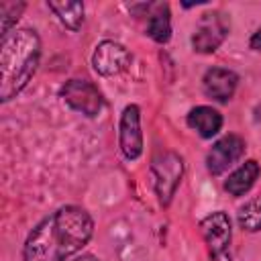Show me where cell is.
Returning a JSON list of instances; mask_svg holds the SVG:
<instances>
[{
  "instance_id": "1",
  "label": "cell",
  "mask_w": 261,
  "mask_h": 261,
  "mask_svg": "<svg viewBox=\"0 0 261 261\" xmlns=\"http://www.w3.org/2000/svg\"><path fill=\"white\" fill-rule=\"evenodd\" d=\"M94 234V220L82 206H61L43 218L27 237L24 261H65L82 251Z\"/></svg>"
},
{
  "instance_id": "2",
  "label": "cell",
  "mask_w": 261,
  "mask_h": 261,
  "mask_svg": "<svg viewBox=\"0 0 261 261\" xmlns=\"http://www.w3.org/2000/svg\"><path fill=\"white\" fill-rule=\"evenodd\" d=\"M41 59V39L33 29H14L2 37L0 49V100L16 98L31 82Z\"/></svg>"
},
{
  "instance_id": "3",
  "label": "cell",
  "mask_w": 261,
  "mask_h": 261,
  "mask_svg": "<svg viewBox=\"0 0 261 261\" xmlns=\"http://www.w3.org/2000/svg\"><path fill=\"white\" fill-rule=\"evenodd\" d=\"M151 171L155 177V192L163 206H167L181 181L184 159L173 151H161L151 161Z\"/></svg>"
},
{
  "instance_id": "4",
  "label": "cell",
  "mask_w": 261,
  "mask_h": 261,
  "mask_svg": "<svg viewBox=\"0 0 261 261\" xmlns=\"http://www.w3.org/2000/svg\"><path fill=\"white\" fill-rule=\"evenodd\" d=\"M59 96L63 98V102L71 110H75L88 118L98 116L102 106H104V98H102L98 86L90 80H77L75 77V80L65 82L59 88Z\"/></svg>"
},
{
  "instance_id": "5",
  "label": "cell",
  "mask_w": 261,
  "mask_h": 261,
  "mask_svg": "<svg viewBox=\"0 0 261 261\" xmlns=\"http://www.w3.org/2000/svg\"><path fill=\"white\" fill-rule=\"evenodd\" d=\"M228 20L222 12H206L202 14L194 35H192V47L198 53H212L216 51L222 41L228 35Z\"/></svg>"
},
{
  "instance_id": "6",
  "label": "cell",
  "mask_w": 261,
  "mask_h": 261,
  "mask_svg": "<svg viewBox=\"0 0 261 261\" xmlns=\"http://www.w3.org/2000/svg\"><path fill=\"white\" fill-rule=\"evenodd\" d=\"M200 230L202 237L210 249V255L214 261L230 257L228 247H230V237H232V228H230V218L224 212H212L206 218L200 220Z\"/></svg>"
},
{
  "instance_id": "7",
  "label": "cell",
  "mask_w": 261,
  "mask_h": 261,
  "mask_svg": "<svg viewBox=\"0 0 261 261\" xmlns=\"http://www.w3.org/2000/svg\"><path fill=\"white\" fill-rule=\"evenodd\" d=\"M118 145L128 161H135L143 153V130H141V110L137 104H128L120 114Z\"/></svg>"
},
{
  "instance_id": "8",
  "label": "cell",
  "mask_w": 261,
  "mask_h": 261,
  "mask_svg": "<svg viewBox=\"0 0 261 261\" xmlns=\"http://www.w3.org/2000/svg\"><path fill=\"white\" fill-rule=\"evenodd\" d=\"M130 63V53L124 45L116 41H102L96 45L92 55V65L100 75H116L124 71Z\"/></svg>"
},
{
  "instance_id": "9",
  "label": "cell",
  "mask_w": 261,
  "mask_h": 261,
  "mask_svg": "<svg viewBox=\"0 0 261 261\" xmlns=\"http://www.w3.org/2000/svg\"><path fill=\"white\" fill-rule=\"evenodd\" d=\"M245 153V141L239 135H224L218 139L206 155V167L212 175H220Z\"/></svg>"
},
{
  "instance_id": "10",
  "label": "cell",
  "mask_w": 261,
  "mask_h": 261,
  "mask_svg": "<svg viewBox=\"0 0 261 261\" xmlns=\"http://www.w3.org/2000/svg\"><path fill=\"white\" fill-rule=\"evenodd\" d=\"M239 77L234 71L224 67H210L202 77L204 94L216 102H228L237 90Z\"/></svg>"
},
{
  "instance_id": "11",
  "label": "cell",
  "mask_w": 261,
  "mask_h": 261,
  "mask_svg": "<svg viewBox=\"0 0 261 261\" xmlns=\"http://www.w3.org/2000/svg\"><path fill=\"white\" fill-rule=\"evenodd\" d=\"M188 124L202 139H212L222 128V116L212 106H196L188 112Z\"/></svg>"
},
{
  "instance_id": "12",
  "label": "cell",
  "mask_w": 261,
  "mask_h": 261,
  "mask_svg": "<svg viewBox=\"0 0 261 261\" xmlns=\"http://www.w3.org/2000/svg\"><path fill=\"white\" fill-rule=\"evenodd\" d=\"M259 173H261L259 163L255 159H249L228 175V179L224 181V190L230 196H243L253 188V184L257 181Z\"/></svg>"
},
{
  "instance_id": "13",
  "label": "cell",
  "mask_w": 261,
  "mask_h": 261,
  "mask_svg": "<svg viewBox=\"0 0 261 261\" xmlns=\"http://www.w3.org/2000/svg\"><path fill=\"white\" fill-rule=\"evenodd\" d=\"M49 10L65 24L69 31H77L84 22V4L82 2H69V0H49Z\"/></svg>"
},
{
  "instance_id": "14",
  "label": "cell",
  "mask_w": 261,
  "mask_h": 261,
  "mask_svg": "<svg viewBox=\"0 0 261 261\" xmlns=\"http://www.w3.org/2000/svg\"><path fill=\"white\" fill-rule=\"evenodd\" d=\"M147 35L155 43H167L169 41V37H171V18H169V6L167 4H159L155 8V12L149 16Z\"/></svg>"
},
{
  "instance_id": "15",
  "label": "cell",
  "mask_w": 261,
  "mask_h": 261,
  "mask_svg": "<svg viewBox=\"0 0 261 261\" xmlns=\"http://www.w3.org/2000/svg\"><path fill=\"white\" fill-rule=\"evenodd\" d=\"M237 218L243 230H249V232L261 230V198H253L245 206H241Z\"/></svg>"
},
{
  "instance_id": "16",
  "label": "cell",
  "mask_w": 261,
  "mask_h": 261,
  "mask_svg": "<svg viewBox=\"0 0 261 261\" xmlns=\"http://www.w3.org/2000/svg\"><path fill=\"white\" fill-rule=\"evenodd\" d=\"M24 2H0V16H2V37L10 33L24 10Z\"/></svg>"
},
{
  "instance_id": "17",
  "label": "cell",
  "mask_w": 261,
  "mask_h": 261,
  "mask_svg": "<svg viewBox=\"0 0 261 261\" xmlns=\"http://www.w3.org/2000/svg\"><path fill=\"white\" fill-rule=\"evenodd\" d=\"M249 45H251V49H253V51H261V29H257V31L253 33V37H251Z\"/></svg>"
},
{
  "instance_id": "18",
  "label": "cell",
  "mask_w": 261,
  "mask_h": 261,
  "mask_svg": "<svg viewBox=\"0 0 261 261\" xmlns=\"http://www.w3.org/2000/svg\"><path fill=\"white\" fill-rule=\"evenodd\" d=\"M71 261H98V257L86 253V255H80V257H75V259H71Z\"/></svg>"
},
{
  "instance_id": "19",
  "label": "cell",
  "mask_w": 261,
  "mask_h": 261,
  "mask_svg": "<svg viewBox=\"0 0 261 261\" xmlns=\"http://www.w3.org/2000/svg\"><path fill=\"white\" fill-rule=\"evenodd\" d=\"M218 261H230V257H224V259H218Z\"/></svg>"
}]
</instances>
